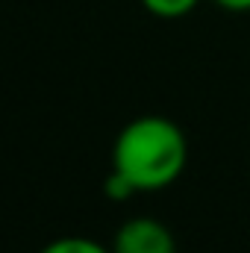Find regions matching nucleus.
<instances>
[{"label":"nucleus","mask_w":250,"mask_h":253,"mask_svg":"<svg viewBox=\"0 0 250 253\" xmlns=\"http://www.w3.org/2000/svg\"><path fill=\"white\" fill-rule=\"evenodd\" d=\"M188 162L183 126L165 115H141L121 126L112 144V171L135 191H162L174 186Z\"/></svg>","instance_id":"nucleus-1"},{"label":"nucleus","mask_w":250,"mask_h":253,"mask_svg":"<svg viewBox=\"0 0 250 253\" xmlns=\"http://www.w3.org/2000/svg\"><path fill=\"white\" fill-rule=\"evenodd\" d=\"M218 9L233 12V15H248L250 12V0H212Z\"/></svg>","instance_id":"nucleus-6"},{"label":"nucleus","mask_w":250,"mask_h":253,"mask_svg":"<svg viewBox=\"0 0 250 253\" xmlns=\"http://www.w3.org/2000/svg\"><path fill=\"white\" fill-rule=\"evenodd\" d=\"M141 6H144V12H150L153 18L180 21V18L191 15V12L200 6V0H141Z\"/></svg>","instance_id":"nucleus-4"},{"label":"nucleus","mask_w":250,"mask_h":253,"mask_svg":"<svg viewBox=\"0 0 250 253\" xmlns=\"http://www.w3.org/2000/svg\"><path fill=\"white\" fill-rule=\"evenodd\" d=\"M39 253H112V248L88 236H59L47 242Z\"/></svg>","instance_id":"nucleus-3"},{"label":"nucleus","mask_w":250,"mask_h":253,"mask_svg":"<svg viewBox=\"0 0 250 253\" xmlns=\"http://www.w3.org/2000/svg\"><path fill=\"white\" fill-rule=\"evenodd\" d=\"M103 194L109 200H115V203H124V200H129L135 194V189H132V183L126 177H121L118 171H109V177L103 180Z\"/></svg>","instance_id":"nucleus-5"},{"label":"nucleus","mask_w":250,"mask_h":253,"mask_svg":"<svg viewBox=\"0 0 250 253\" xmlns=\"http://www.w3.org/2000/svg\"><path fill=\"white\" fill-rule=\"evenodd\" d=\"M112 253H177V239L153 215L126 218L112 236Z\"/></svg>","instance_id":"nucleus-2"}]
</instances>
